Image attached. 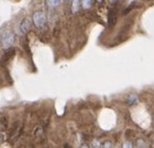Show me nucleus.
I'll return each mask as SVG.
<instances>
[{"instance_id":"obj_6","label":"nucleus","mask_w":154,"mask_h":148,"mask_svg":"<svg viewBox=\"0 0 154 148\" xmlns=\"http://www.w3.org/2000/svg\"><path fill=\"white\" fill-rule=\"evenodd\" d=\"M60 3V0H46V4L48 8H54L56 6H58Z\"/></svg>"},{"instance_id":"obj_3","label":"nucleus","mask_w":154,"mask_h":148,"mask_svg":"<svg viewBox=\"0 0 154 148\" xmlns=\"http://www.w3.org/2000/svg\"><path fill=\"white\" fill-rule=\"evenodd\" d=\"M31 26H32V21L30 19H28V18H26V19H23V21L20 24V30H21L22 33L26 35L27 33L30 31Z\"/></svg>"},{"instance_id":"obj_14","label":"nucleus","mask_w":154,"mask_h":148,"mask_svg":"<svg viewBox=\"0 0 154 148\" xmlns=\"http://www.w3.org/2000/svg\"><path fill=\"white\" fill-rule=\"evenodd\" d=\"M66 1H67V0H66Z\"/></svg>"},{"instance_id":"obj_8","label":"nucleus","mask_w":154,"mask_h":148,"mask_svg":"<svg viewBox=\"0 0 154 148\" xmlns=\"http://www.w3.org/2000/svg\"><path fill=\"white\" fill-rule=\"evenodd\" d=\"M137 95H130L128 100H127V103L129 104V105H132L133 103H135V102H137Z\"/></svg>"},{"instance_id":"obj_11","label":"nucleus","mask_w":154,"mask_h":148,"mask_svg":"<svg viewBox=\"0 0 154 148\" xmlns=\"http://www.w3.org/2000/svg\"><path fill=\"white\" fill-rule=\"evenodd\" d=\"M104 146H105V147H110V146H112V145H110V142H106Z\"/></svg>"},{"instance_id":"obj_2","label":"nucleus","mask_w":154,"mask_h":148,"mask_svg":"<svg viewBox=\"0 0 154 148\" xmlns=\"http://www.w3.org/2000/svg\"><path fill=\"white\" fill-rule=\"evenodd\" d=\"M32 22L35 26L38 29H42L43 27L46 26V17L42 12H35L32 16Z\"/></svg>"},{"instance_id":"obj_5","label":"nucleus","mask_w":154,"mask_h":148,"mask_svg":"<svg viewBox=\"0 0 154 148\" xmlns=\"http://www.w3.org/2000/svg\"><path fill=\"white\" fill-rule=\"evenodd\" d=\"M79 8H80V0H73L71 5V10L72 13H77L79 11Z\"/></svg>"},{"instance_id":"obj_4","label":"nucleus","mask_w":154,"mask_h":148,"mask_svg":"<svg viewBox=\"0 0 154 148\" xmlns=\"http://www.w3.org/2000/svg\"><path fill=\"white\" fill-rule=\"evenodd\" d=\"M116 22H117V13H116L115 8H112V10H110L109 12H108V15H107L108 26L112 27L116 24Z\"/></svg>"},{"instance_id":"obj_13","label":"nucleus","mask_w":154,"mask_h":148,"mask_svg":"<svg viewBox=\"0 0 154 148\" xmlns=\"http://www.w3.org/2000/svg\"><path fill=\"white\" fill-rule=\"evenodd\" d=\"M97 1H98V2H100V3H102V2H103V0H97Z\"/></svg>"},{"instance_id":"obj_1","label":"nucleus","mask_w":154,"mask_h":148,"mask_svg":"<svg viewBox=\"0 0 154 148\" xmlns=\"http://www.w3.org/2000/svg\"><path fill=\"white\" fill-rule=\"evenodd\" d=\"M15 42V35L13 31L6 30L1 35V45L3 48L8 49L12 47V45Z\"/></svg>"},{"instance_id":"obj_10","label":"nucleus","mask_w":154,"mask_h":148,"mask_svg":"<svg viewBox=\"0 0 154 148\" xmlns=\"http://www.w3.org/2000/svg\"><path fill=\"white\" fill-rule=\"evenodd\" d=\"M134 4H135V2H132V3H131V5H130V6H128V8L125 10V12H124V14H128L129 12H130V11L132 10L133 8H134Z\"/></svg>"},{"instance_id":"obj_12","label":"nucleus","mask_w":154,"mask_h":148,"mask_svg":"<svg viewBox=\"0 0 154 148\" xmlns=\"http://www.w3.org/2000/svg\"><path fill=\"white\" fill-rule=\"evenodd\" d=\"M110 2H112V3H115V2H117V0H109Z\"/></svg>"},{"instance_id":"obj_9","label":"nucleus","mask_w":154,"mask_h":148,"mask_svg":"<svg viewBox=\"0 0 154 148\" xmlns=\"http://www.w3.org/2000/svg\"><path fill=\"white\" fill-rule=\"evenodd\" d=\"M81 4H82V8H83L88 10V8H90L91 5H92V0H82Z\"/></svg>"},{"instance_id":"obj_7","label":"nucleus","mask_w":154,"mask_h":148,"mask_svg":"<svg viewBox=\"0 0 154 148\" xmlns=\"http://www.w3.org/2000/svg\"><path fill=\"white\" fill-rule=\"evenodd\" d=\"M14 53H15V49H13V48H8V51L4 53V56H3V60L4 61H8L14 55Z\"/></svg>"}]
</instances>
